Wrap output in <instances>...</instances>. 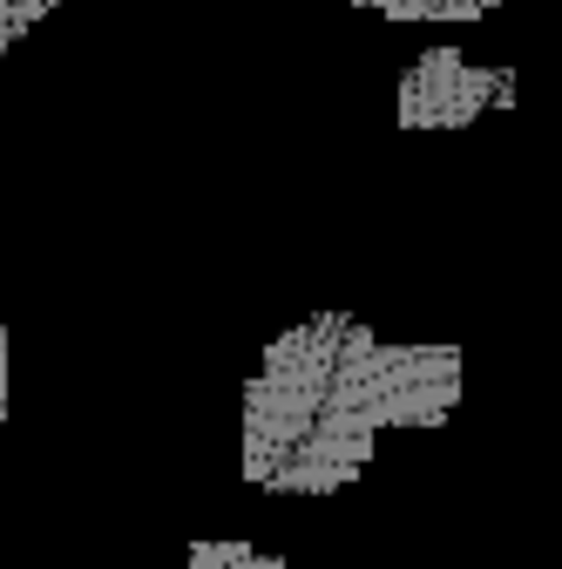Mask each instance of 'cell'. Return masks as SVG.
<instances>
[{
  "label": "cell",
  "mask_w": 562,
  "mask_h": 569,
  "mask_svg": "<svg viewBox=\"0 0 562 569\" xmlns=\"http://www.w3.org/2000/svg\"><path fill=\"white\" fill-rule=\"evenodd\" d=\"M461 407V346L380 339L353 312L285 326L244 380V481L264 495H339L387 435L441 427Z\"/></svg>",
  "instance_id": "cell-1"
},
{
  "label": "cell",
  "mask_w": 562,
  "mask_h": 569,
  "mask_svg": "<svg viewBox=\"0 0 562 569\" xmlns=\"http://www.w3.org/2000/svg\"><path fill=\"white\" fill-rule=\"evenodd\" d=\"M509 102H515L509 68H488L461 48H428L400 76L393 116H400V129H468L488 109H509Z\"/></svg>",
  "instance_id": "cell-2"
},
{
  "label": "cell",
  "mask_w": 562,
  "mask_h": 569,
  "mask_svg": "<svg viewBox=\"0 0 562 569\" xmlns=\"http://www.w3.org/2000/svg\"><path fill=\"white\" fill-rule=\"evenodd\" d=\"M380 21H481L495 0H353Z\"/></svg>",
  "instance_id": "cell-3"
},
{
  "label": "cell",
  "mask_w": 562,
  "mask_h": 569,
  "mask_svg": "<svg viewBox=\"0 0 562 569\" xmlns=\"http://www.w3.org/2000/svg\"><path fill=\"white\" fill-rule=\"evenodd\" d=\"M190 569H278V556L251 542H190Z\"/></svg>",
  "instance_id": "cell-4"
},
{
  "label": "cell",
  "mask_w": 562,
  "mask_h": 569,
  "mask_svg": "<svg viewBox=\"0 0 562 569\" xmlns=\"http://www.w3.org/2000/svg\"><path fill=\"white\" fill-rule=\"evenodd\" d=\"M54 8H61V0H0V54H8L28 28H41Z\"/></svg>",
  "instance_id": "cell-5"
},
{
  "label": "cell",
  "mask_w": 562,
  "mask_h": 569,
  "mask_svg": "<svg viewBox=\"0 0 562 569\" xmlns=\"http://www.w3.org/2000/svg\"><path fill=\"white\" fill-rule=\"evenodd\" d=\"M8 367H14V339L0 326V427H8Z\"/></svg>",
  "instance_id": "cell-6"
}]
</instances>
